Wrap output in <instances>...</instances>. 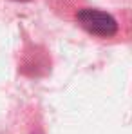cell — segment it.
<instances>
[{"label": "cell", "mask_w": 132, "mask_h": 134, "mask_svg": "<svg viewBox=\"0 0 132 134\" xmlns=\"http://www.w3.org/2000/svg\"><path fill=\"white\" fill-rule=\"evenodd\" d=\"M76 20L85 31H89L94 36L110 38L118 33L116 18L109 13H105V11H100V9H90V7L80 9L76 13Z\"/></svg>", "instance_id": "cell-1"}]
</instances>
